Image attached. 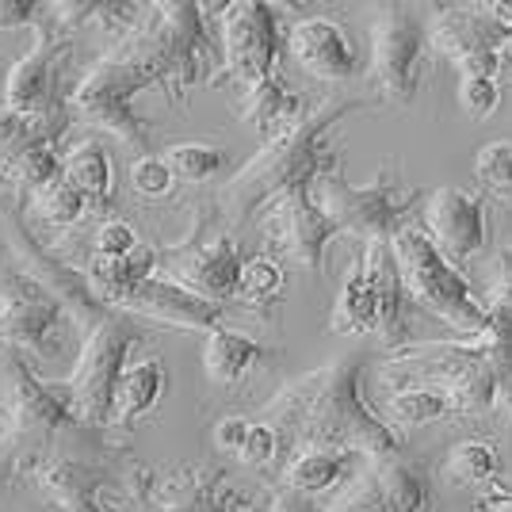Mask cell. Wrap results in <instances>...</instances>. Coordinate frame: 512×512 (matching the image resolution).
I'll return each instance as SVG.
<instances>
[{
	"instance_id": "1",
	"label": "cell",
	"mask_w": 512,
	"mask_h": 512,
	"mask_svg": "<svg viewBox=\"0 0 512 512\" xmlns=\"http://www.w3.org/2000/svg\"><path fill=\"white\" fill-rule=\"evenodd\" d=\"M360 363L337 360L295 379L276 394V402L264 409V425L279 432V440H291L306 448H341L371 459L402 455L398 436L383 417H375L360 394Z\"/></svg>"
},
{
	"instance_id": "2",
	"label": "cell",
	"mask_w": 512,
	"mask_h": 512,
	"mask_svg": "<svg viewBox=\"0 0 512 512\" xmlns=\"http://www.w3.org/2000/svg\"><path fill=\"white\" fill-rule=\"evenodd\" d=\"M356 107H360L356 100H325V104L310 107L302 115V123H295L287 134L264 142L253 161L218 192L226 218L245 222L256 211H268L279 195L310 188L321 172L337 169V153L329 150V130Z\"/></svg>"
},
{
	"instance_id": "3",
	"label": "cell",
	"mask_w": 512,
	"mask_h": 512,
	"mask_svg": "<svg viewBox=\"0 0 512 512\" xmlns=\"http://www.w3.org/2000/svg\"><path fill=\"white\" fill-rule=\"evenodd\" d=\"M390 249H394V260H398V272H402V283H406V295L413 306L428 310L432 318L448 321L463 337L482 333V325L490 318L486 302L474 295V287L463 279V272L428 241V234L417 222H406L390 237Z\"/></svg>"
},
{
	"instance_id": "4",
	"label": "cell",
	"mask_w": 512,
	"mask_h": 512,
	"mask_svg": "<svg viewBox=\"0 0 512 512\" xmlns=\"http://www.w3.org/2000/svg\"><path fill=\"white\" fill-rule=\"evenodd\" d=\"M383 379L390 390L402 386H432L444 390L459 413H486L497 406V371L478 344H421V348H398L383 363Z\"/></svg>"
},
{
	"instance_id": "5",
	"label": "cell",
	"mask_w": 512,
	"mask_h": 512,
	"mask_svg": "<svg viewBox=\"0 0 512 512\" xmlns=\"http://www.w3.org/2000/svg\"><path fill=\"white\" fill-rule=\"evenodd\" d=\"M157 85L153 69L146 65V58L138 54V46L119 43L115 54H107L104 62L88 73L85 81L73 92V111L85 119L88 127L107 130L115 138H123L130 146L146 150L150 146V130L146 123L134 115V96L142 88Z\"/></svg>"
},
{
	"instance_id": "6",
	"label": "cell",
	"mask_w": 512,
	"mask_h": 512,
	"mask_svg": "<svg viewBox=\"0 0 512 512\" xmlns=\"http://www.w3.org/2000/svg\"><path fill=\"white\" fill-rule=\"evenodd\" d=\"M310 195L341 234H356L363 241H390L406 226V214L417 203V192L402 188L398 172L386 165L363 188H352L337 169L321 172L310 184Z\"/></svg>"
},
{
	"instance_id": "7",
	"label": "cell",
	"mask_w": 512,
	"mask_h": 512,
	"mask_svg": "<svg viewBox=\"0 0 512 512\" xmlns=\"http://www.w3.org/2000/svg\"><path fill=\"white\" fill-rule=\"evenodd\" d=\"M4 409H8V432H4V455L12 451V470L35 467L43 448L73 425V413L65 406L62 386H46L35 379V371L23 356H8L4 363Z\"/></svg>"
},
{
	"instance_id": "8",
	"label": "cell",
	"mask_w": 512,
	"mask_h": 512,
	"mask_svg": "<svg viewBox=\"0 0 512 512\" xmlns=\"http://www.w3.org/2000/svg\"><path fill=\"white\" fill-rule=\"evenodd\" d=\"M142 329L130 318H104L96 321V329L88 333L85 348L73 379L62 386V398L73 421L81 425H104L111 421V402H115V386L127 371V352L138 344Z\"/></svg>"
},
{
	"instance_id": "9",
	"label": "cell",
	"mask_w": 512,
	"mask_h": 512,
	"mask_svg": "<svg viewBox=\"0 0 512 512\" xmlns=\"http://www.w3.org/2000/svg\"><path fill=\"white\" fill-rule=\"evenodd\" d=\"M428 23L406 8L386 4L371 23V81L386 104L406 107L421 88V62L428 50Z\"/></svg>"
},
{
	"instance_id": "10",
	"label": "cell",
	"mask_w": 512,
	"mask_h": 512,
	"mask_svg": "<svg viewBox=\"0 0 512 512\" xmlns=\"http://www.w3.org/2000/svg\"><path fill=\"white\" fill-rule=\"evenodd\" d=\"M222 54L226 69L245 88L276 77L279 54V16L272 4L260 0H237L226 8L222 20Z\"/></svg>"
},
{
	"instance_id": "11",
	"label": "cell",
	"mask_w": 512,
	"mask_h": 512,
	"mask_svg": "<svg viewBox=\"0 0 512 512\" xmlns=\"http://www.w3.org/2000/svg\"><path fill=\"white\" fill-rule=\"evenodd\" d=\"M501 39L505 27L493 20L490 12L478 16L470 8H440L428 20V43L440 54H448V62L463 69V77H490L497 81L501 73Z\"/></svg>"
},
{
	"instance_id": "12",
	"label": "cell",
	"mask_w": 512,
	"mask_h": 512,
	"mask_svg": "<svg viewBox=\"0 0 512 512\" xmlns=\"http://www.w3.org/2000/svg\"><path fill=\"white\" fill-rule=\"evenodd\" d=\"M169 268V279H176L180 287L195 291L199 299L222 302L237 295V279H241V256H237L234 237L226 234H203L195 226V234L165 253L161 260Z\"/></svg>"
},
{
	"instance_id": "13",
	"label": "cell",
	"mask_w": 512,
	"mask_h": 512,
	"mask_svg": "<svg viewBox=\"0 0 512 512\" xmlns=\"http://www.w3.org/2000/svg\"><path fill=\"white\" fill-rule=\"evenodd\" d=\"M264 230H268V241L279 253L295 260L306 272H321L325 245L341 234L314 203L310 188H295V192L279 195L276 203L264 211Z\"/></svg>"
},
{
	"instance_id": "14",
	"label": "cell",
	"mask_w": 512,
	"mask_h": 512,
	"mask_svg": "<svg viewBox=\"0 0 512 512\" xmlns=\"http://www.w3.org/2000/svg\"><path fill=\"white\" fill-rule=\"evenodd\" d=\"M0 337L12 348H31L46 356H62L65 314L39 283L8 279L0 291Z\"/></svg>"
},
{
	"instance_id": "15",
	"label": "cell",
	"mask_w": 512,
	"mask_h": 512,
	"mask_svg": "<svg viewBox=\"0 0 512 512\" xmlns=\"http://www.w3.org/2000/svg\"><path fill=\"white\" fill-rule=\"evenodd\" d=\"M421 230L428 241L448 256L451 264H467L470 256L482 249L486 241V211L482 199H474L463 188H436L425 203V222Z\"/></svg>"
},
{
	"instance_id": "16",
	"label": "cell",
	"mask_w": 512,
	"mask_h": 512,
	"mask_svg": "<svg viewBox=\"0 0 512 512\" xmlns=\"http://www.w3.org/2000/svg\"><path fill=\"white\" fill-rule=\"evenodd\" d=\"M123 310L134 314V318L165 321L172 329H199V333L222 329V302L199 299L195 291L180 287L176 279L161 276H153L142 287H134L123 299Z\"/></svg>"
},
{
	"instance_id": "17",
	"label": "cell",
	"mask_w": 512,
	"mask_h": 512,
	"mask_svg": "<svg viewBox=\"0 0 512 512\" xmlns=\"http://www.w3.org/2000/svg\"><path fill=\"white\" fill-rule=\"evenodd\" d=\"M287 46L295 54V62L318 77V81H348L356 73V46L344 35L341 23L325 20V16H306L291 27Z\"/></svg>"
},
{
	"instance_id": "18",
	"label": "cell",
	"mask_w": 512,
	"mask_h": 512,
	"mask_svg": "<svg viewBox=\"0 0 512 512\" xmlns=\"http://www.w3.org/2000/svg\"><path fill=\"white\" fill-rule=\"evenodd\" d=\"M65 35L62 31H39L35 46L23 54L20 62L12 65L8 73V85H4V100L8 111H16L23 119H35L46 111V96H50V81H54V65L62 54Z\"/></svg>"
},
{
	"instance_id": "19",
	"label": "cell",
	"mask_w": 512,
	"mask_h": 512,
	"mask_svg": "<svg viewBox=\"0 0 512 512\" xmlns=\"http://www.w3.org/2000/svg\"><path fill=\"white\" fill-rule=\"evenodd\" d=\"M363 272L371 279L375 295H379V310H383V325H379V337L386 341L390 352H398L402 344L409 341V321H406V283H402V272H398V260H394V249L390 241H367L363 249Z\"/></svg>"
},
{
	"instance_id": "20",
	"label": "cell",
	"mask_w": 512,
	"mask_h": 512,
	"mask_svg": "<svg viewBox=\"0 0 512 512\" xmlns=\"http://www.w3.org/2000/svg\"><path fill=\"white\" fill-rule=\"evenodd\" d=\"M35 482L62 512H104L96 505V490L104 482V470L85 463V459H50V463H39Z\"/></svg>"
},
{
	"instance_id": "21",
	"label": "cell",
	"mask_w": 512,
	"mask_h": 512,
	"mask_svg": "<svg viewBox=\"0 0 512 512\" xmlns=\"http://www.w3.org/2000/svg\"><path fill=\"white\" fill-rule=\"evenodd\" d=\"M306 111H310V107H302V96H295L279 77H268V81L253 85L245 92V100H241V119H245L264 142H272L279 134H287L295 123H302Z\"/></svg>"
},
{
	"instance_id": "22",
	"label": "cell",
	"mask_w": 512,
	"mask_h": 512,
	"mask_svg": "<svg viewBox=\"0 0 512 512\" xmlns=\"http://www.w3.org/2000/svg\"><path fill=\"white\" fill-rule=\"evenodd\" d=\"M379 325H383L379 295H375L371 279L363 272V264H352L341 295H337V306H333L329 329H333L337 337H367V333H379Z\"/></svg>"
},
{
	"instance_id": "23",
	"label": "cell",
	"mask_w": 512,
	"mask_h": 512,
	"mask_svg": "<svg viewBox=\"0 0 512 512\" xmlns=\"http://www.w3.org/2000/svg\"><path fill=\"white\" fill-rule=\"evenodd\" d=\"M352 463H356V451L306 448L283 470V490L302 493V497H318V493L333 490L344 474L352 470Z\"/></svg>"
},
{
	"instance_id": "24",
	"label": "cell",
	"mask_w": 512,
	"mask_h": 512,
	"mask_svg": "<svg viewBox=\"0 0 512 512\" xmlns=\"http://www.w3.org/2000/svg\"><path fill=\"white\" fill-rule=\"evenodd\" d=\"M260 356H264V348L253 337H245L237 329H226V325L207 333V341H203V371H207V379L214 386L241 383Z\"/></svg>"
},
{
	"instance_id": "25",
	"label": "cell",
	"mask_w": 512,
	"mask_h": 512,
	"mask_svg": "<svg viewBox=\"0 0 512 512\" xmlns=\"http://www.w3.org/2000/svg\"><path fill=\"white\" fill-rule=\"evenodd\" d=\"M165 363L161 360H142L130 363L123 379L115 386V402H111V425H134L142 413L157 406V398L165 394Z\"/></svg>"
},
{
	"instance_id": "26",
	"label": "cell",
	"mask_w": 512,
	"mask_h": 512,
	"mask_svg": "<svg viewBox=\"0 0 512 512\" xmlns=\"http://www.w3.org/2000/svg\"><path fill=\"white\" fill-rule=\"evenodd\" d=\"M161 264V256L138 245L130 256H119V260H107V256H96L92 268H88V279H92V291L104 302H115L123 306L134 287H142L146 279H153V268Z\"/></svg>"
},
{
	"instance_id": "27",
	"label": "cell",
	"mask_w": 512,
	"mask_h": 512,
	"mask_svg": "<svg viewBox=\"0 0 512 512\" xmlns=\"http://www.w3.org/2000/svg\"><path fill=\"white\" fill-rule=\"evenodd\" d=\"M375 478L383 490L386 505L394 512H425L428 505V474L421 463H413L406 455H390V459H375Z\"/></svg>"
},
{
	"instance_id": "28",
	"label": "cell",
	"mask_w": 512,
	"mask_h": 512,
	"mask_svg": "<svg viewBox=\"0 0 512 512\" xmlns=\"http://www.w3.org/2000/svg\"><path fill=\"white\" fill-rule=\"evenodd\" d=\"M451 413H459L444 390H432V386H402V390H390L383 409V421L394 428H425L444 421Z\"/></svg>"
},
{
	"instance_id": "29",
	"label": "cell",
	"mask_w": 512,
	"mask_h": 512,
	"mask_svg": "<svg viewBox=\"0 0 512 512\" xmlns=\"http://www.w3.org/2000/svg\"><path fill=\"white\" fill-rule=\"evenodd\" d=\"M165 165L184 184H207L230 165V157H226V150L211 146V142H176V146L165 150Z\"/></svg>"
},
{
	"instance_id": "30",
	"label": "cell",
	"mask_w": 512,
	"mask_h": 512,
	"mask_svg": "<svg viewBox=\"0 0 512 512\" xmlns=\"http://www.w3.org/2000/svg\"><path fill=\"white\" fill-rule=\"evenodd\" d=\"M444 474L455 486H486L497 478V448L490 440H459L444 463Z\"/></svg>"
},
{
	"instance_id": "31",
	"label": "cell",
	"mask_w": 512,
	"mask_h": 512,
	"mask_svg": "<svg viewBox=\"0 0 512 512\" xmlns=\"http://www.w3.org/2000/svg\"><path fill=\"white\" fill-rule=\"evenodd\" d=\"M62 176L85 195H107L111 192V157L104 153V146L85 142L69 153L62 161Z\"/></svg>"
},
{
	"instance_id": "32",
	"label": "cell",
	"mask_w": 512,
	"mask_h": 512,
	"mask_svg": "<svg viewBox=\"0 0 512 512\" xmlns=\"http://www.w3.org/2000/svg\"><path fill=\"white\" fill-rule=\"evenodd\" d=\"M12 176L20 180V188H27L39 199L46 188H54L62 180V161H58V153L50 150L46 142H31V146H23L12 157Z\"/></svg>"
},
{
	"instance_id": "33",
	"label": "cell",
	"mask_w": 512,
	"mask_h": 512,
	"mask_svg": "<svg viewBox=\"0 0 512 512\" xmlns=\"http://www.w3.org/2000/svg\"><path fill=\"white\" fill-rule=\"evenodd\" d=\"M283 295V268L272 256H249L241 264V279H237L234 299L249 302V306H272Z\"/></svg>"
},
{
	"instance_id": "34",
	"label": "cell",
	"mask_w": 512,
	"mask_h": 512,
	"mask_svg": "<svg viewBox=\"0 0 512 512\" xmlns=\"http://www.w3.org/2000/svg\"><path fill=\"white\" fill-rule=\"evenodd\" d=\"M474 176L493 195H512V142H490L474 153Z\"/></svg>"
},
{
	"instance_id": "35",
	"label": "cell",
	"mask_w": 512,
	"mask_h": 512,
	"mask_svg": "<svg viewBox=\"0 0 512 512\" xmlns=\"http://www.w3.org/2000/svg\"><path fill=\"white\" fill-rule=\"evenodd\" d=\"M85 192H77L69 180H58L54 188H46L43 195H39V211H43L46 222H54V226H73L81 214H85Z\"/></svg>"
},
{
	"instance_id": "36",
	"label": "cell",
	"mask_w": 512,
	"mask_h": 512,
	"mask_svg": "<svg viewBox=\"0 0 512 512\" xmlns=\"http://www.w3.org/2000/svg\"><path fill=\"white\" fill-rule=\"evenodd\" d=\"M501 85L490 81V77H463L459 81V107L467 111V119L474 123H486L490 115H497V107H501Z\"/></svg>"
},
{
	"instance_id": "37",
	"label": "cell",
	"mask_w": 512,
	"mask_h": 512,
	"mask_svg": "<svg viewBox=\"0 0 512 512\" xmlns=\"http://www.w3.org/2000/svg\"><path fill=\"white\" fill-rule=\"evenodd\" d=\"M172 169L165 165V157H142V161H134L130 165V184H134V192L146 195V199H157V195H165L172 188Z\"/></svg>"
},
{
	"instance_id": "38",
	"label": "cell",
	"mask_w": 512,
	"mask_h": 512,
	"mask_svg": "<svg viewBox=\"0 0 512 512\" xmlns=\"http://www.w3.org/2000/svg\"><path fill=\"white\" fill-rule=\"evenodd\" d=\"M92 245H96V256H107V260H119V256H130L138 249V237H134V226L127 222H100L96 226V237H92Z\"/></svg>"
},
{
	"instance_id": "39",
	"label": "cell",
	"mask_w": 512,
	"mask_h": 512,
	"mask_svg": "<svg viewBox=\"0 0 512 512\" xmlns=\"http://www.w3.org/2000/svg\"><path fill=\"white\" fill-rule=\"evenodd\" d=\"M279 451V432L272 425H264V421H253L249 428V436H245V444L237 451V459L245 463V467H264V463H272Z\"/></svg>"
},
{
	"instance_id": "40",
	"label": "cell",
	"mask_w": 512,
	"mask_h": 512,
	"mask_svg": "<svg viewBox=\"0 0 512 512\" xmlns=\"http://www.w3.org/2000/svg\"><path fill=\"white\" fill-rule=\"evenodd\" d=\"M249 428H253V421H245V417H226V421H218V425H214V448L226 451V455H237L241 444H245V436H249Z\"/></svg>"
},
{
	"instance_id": "41",
	"label": "cell",
	"mask_w": 512,
	"mask_h": 512,
	"mask_svg": "<svg viewBox=\"0 0 512 512\" xmlns=\"http://www.w3.org/2000/svg\"><path fill=\"white\" fill-rule=\"evenodd\" d=\"M478 512H512V486L501 482V478H490L486 486H478V501H474Z\"/></svg>"
},
{
	"instance_id": "42",
	"label": "cell",
	"mask_w": 512,
	"mask_h": 512,
	"mask_svg": "<svg viewBox=\"0 0 512 512\" xmlns=\"http://www.w3.org/2000/svg\"><path fill=\"white\" fill-rule=\"evenodd\" d=\"M43 12V4H31V0H0V31H12L23 27Z\"/></svg>"
},
{
	"instance_id": "43",
	"label": "cell",
	"mask_w": 512,
	"mask_h": 512,
	"mask_svg": "<svg viewBox=\"0 0 512 512\" xmlns=\"http://www.w3.org/2000/svg\"><path fill=\"white\" fill-rule=\"evenodd\" d=\"M486 12H490L505 31H512V0H493V4H486Z\"/></svg>"
},
{
	"instance_id": "44",
	"label": "cell",
	"mask_w": 512,
	"mask_h": 512,
	"mask_svg": "<svg viewBox=\"0 0 512 512\" xmlns=\"http://www.w3.org/2000/svg\"><path fill=\"white\" fill-rule=\"evenodd\" d=\"M493 409H501L505 417H512V379H505V383L497 386V406Z\"/></svg>"
},
{
	"instance_id": "45",
	"label": "cell",
	"mask_w": 512,
	"mask_h": 512,
	"mask_svg": "<svg viewBox=\"0 0 512 512\" xmlns=\"http://www.w3.org/2000/svg\"><path fill=\"white\" fill-rule=\"evenodd\" d=\"M501 62L512 69V31H505V39H501Z\"/></svg>"
}]
</instances>
